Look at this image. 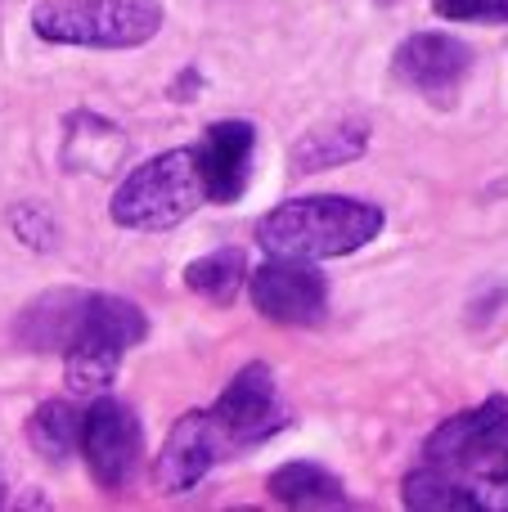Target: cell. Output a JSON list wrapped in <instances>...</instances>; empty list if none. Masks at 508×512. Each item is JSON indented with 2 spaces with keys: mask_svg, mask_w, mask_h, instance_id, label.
Listing matches in <instances>:
<instances>
[{
  "mask_svg": "<svg viewBox=\"0 0 508 512\" xmlns=\"http://www.w3.org/2000/svg\"><path fill=\"white\" fill-rule=\"evenodd\" d=\"M81 418L86 414H77V405H68V400H45L27 423V441L50 463H63L72 450H81Z\"/></svg>",
  "mask_w": 508,
  "mask_h": 512,
  "instance_id": "obj_17",
  "label": "cell"
},
{
  "mask_svg": "<svg viewBox=\"0 0 508 512\" xmlns=\"http://www.w3.org/2000/svg\"><path fill=\"white\" fill-rule=\"evenodd\" d=\"M230 454H234V441L221 427V418L212 409H189L167 432V445H162L158 463H153V481L167 495H185Z\"/></svg>",
  "mask_w": 508,
  "mask_h": 512,
  "instance_id": "obj_8",
  "label": "cell"
},
{
  "mask_svg": "<svg viewBox=\"0 0 508 512\" xmlns=\"http://www.w3.org/2000/svg\"><path fill=\"white\" fill-rule=\"evenodd\" d=\"M212 414L221 418V427L230 432L234 450L257 445V441H266V436H275L279 427H288V409H284V400H279V382L266 364H243L230 387L216 396Z\"/></svg>",
  "mask_w": 508,
  "mask_h": 512,
  "instance_id": "obj_9",
  "label": "cell"
},
{
  "mask_svg": "<svg viewBox=\"0 0 508 512\" xmlns=\"http://www.w3.org/2000/svg\"><path fill=\"white\" fill-rule=\"evenodd\" d=\"M270 499L288 508H342L347 504V490L333 472H324L320 463H284V468L270 472L266 481Z\"/></svg>",
  "mask_w": 508,
  "mask_h": 512,
  "instance_id": "obj_14",
  "label": "cell"
},
{
  "mask_svg": "<svg viewBox=\"0 0 508 512\" xmlns=\"http://www.w3.org/2000/svg\"><path fill=\"white\" fill-rule=\"evenodd\" d=\"M252 153H257V131L248 122H216L194 144V162L203 176L207 203H239L252 180Z\"/></svg>",
  "mask_w": 508,
  "mask_h": 512,
  "instance_id": "obj_11",
  "label": "cell"
},
{
  "mask_svg": "<svg viewBox=\"0 0 508 512\" xmlns=\"http://www.w3.org/2000/svg\"><path fill=\"white\" fill-rule=\"evenodd\" d=\"M0 504H5V472H0Z\"/></svg>",
  "mask_w": 508,
  "mask_h": 512,
  "instance_id": "obj_19",
  "label": "cell"
},
{
  "mask_svg": "<svg viewBox=\"0 0 508 512\" xmlns=\"http://www.w3.org/2000/svg\"><path fill=\"white\" fill-rule=\"evenodd\" d=\"M248 256L239 248H216L198 261L185 265V283L198 292V297L216 301V306H230L243 288H248Z\"/></svg>",
  "mask_w": 508,
  "mask_h": 512,
  "instance_id": "obj_15",
  "label": "cell"
},
{
  "mask_svg": "<svg viewBox=\"0 0 508 512\" xmlns=\"http://www.w3.org/2000/svg\"><path fill=\"white\" fill-rule=\"evenodd\" d=\"M365 149H369V122L365 117H342V122L315 126V131H306L302 140L293 144V167L302 171V176H315V171L356 162Z\"/></svg>",
  "mask_w": 508,
  "mask_h": 512,
  "instance_id": "obj_13",
  "label": "cell"
},
{
  "mask_svg": "<svg viewBox=\"0 0 508 512\" xmlns=\"http://www.w3.org/2000/svg\"><path fill=\"white\" fill-rule=\"evenodd\" d=\"M32 27L50 45H86V50H135L162 27L158 0H41Z\"/></svg>",
  "mask_w": 508,
  "mask_h": 512,
  "instance_id": "obj_4",
  "label": "cell"
},
{
  "mask_svg": "<svg viewBox=\"0 0 508 512\" xmlns=\"http://www.w3.org/2000/svg\"><path fill=\"white\" fill-rule=\"evenodd\" d=\"M194 149H167L135 167L113 194V221L122 230H171L203 203Z\"/></svg>",
  "mask_w": 508,
  "mask_h": 512,
  "instance_id": "obj_5",
  "label": "cell"
},
{
  "mask_svg": "<svg viewBox=\"0 0 508 512\" xmlns=\"http://www.w3.org/2000/svg\"><path fill=\"white\" fill-rule=\"evenodd\" d=\"M414 512H508V396L482 400L428 436L423 468L405 477Z\"/></svg>",
  "mask_w": 508,
  "mask_h": 512,
  "instance_id": "obj_1",
  "label": "cell"
},
{
  "mask_svg": "<svg viewBox=\"0 0 508 512\" xmlns=\"http://www.w3.org/2000/svg\"><path fill=\"white\" fill-rule=\"evenodd\" d=\"M383 234V212L374 203L342 194H315L279 203L261 216L257 243L270 256H302V261H329V256L360 252Z\"/></svg>",
  "mask_w": 508,
  "mask_h": 512,
  "instance_id": "obj_2",
  "label": "cell"
},
{
  "mask_svg": "<svg viewBox=\"0 0 508 512\" xmlns=\"http://www.w3.org/2000/svg\"><path fill=\"white\" fill-rule=\"evenodd\" d=\"M81 459L99 490H126L144 463V427L131 405L99 396L81 418Z\"/></svg>",
  "mask_w": 508,
  "mask_h": 512,
  "instance_id": "obj_6",
  "label": "cell"
},
{
  "mask_svg": "<svg viewBox=\"0 0 508 512\" xmlns=\"http://www.w3.org/2000/svg\"><path fill=\"white\" fill-rule=\"evenodd\" d=\"M126 153V140L117 135L113 122H99L90 113L68 117V167L81 171H113V162Z\"/></svg>",
  "mask_w": 508,
  "mask_h": 512,
  "instance_id": "obj_16",
  "label": "cell"
},
{
  "mask_svg": "<svg viewBox=\"0 0 508 512\" xmlns=\"http://www.w3.org/2000/svg\"><path fill=\"white\" fill-rule=\"evenodd\" d=\"M144 337H149V319L135 301L113 297V292H86L81 324L63 351V378L72 396H99L113 382L122 355Z\"/></svg>",
  "mask_w": 508,
  "mask_h": 512,
  "instance_id": "obj_3",
  "label": "cell"
},
{
  "mask_svg": "<svg viewBox=\"0 0 508 512\" xmlns=\"http://www.w3.org/2000/svg\"><path fill=\"white\" fill-rule=\"evenodd\" d=\"M252 306L284 328H311L329 310V283L302 256H270L248 274Z\"/></svg>",
  "mask_w": 508,
  "mask_h": 512,
  "instance_id": "obj_7",
  "label": "cell"
},
{
  "mask_svg": "<svg viewBox=\"0 0 508 512\" xmlns=\"http://www.w3.org/2000/svg\"><path fill=\"white\" fill-rule=\"evenodd\" d=\"M81 310H86V292L81 288H54L45 297H36L32 306L18 315L14 333L27 351H68L72 333L81 324Z\"/></svg>",
  "mask_w": 508,
  "mask_h": 512,
  "instance_id": "obj_12",
  "label": "cell"
},
{
  "mask_svg": "<svg viewBox=\"0 0 508 512\" xmlns=\"http://www.w3.org/2000/svg\"><path fill=\"white\" fill-rule=\"evenodd\" d=\"M432 9L455 23H508V0H432Z\"/></svg>",
  "mask_w": 508,
  "mask_h": 512,
  "instance_id": "obj_18",
  "label": "cell"
},
{
  "mask_svg": "<svg viewBox=\"0 0 508 512\" xmlns=\"http://www.w3.org/2000/svg\"><path fill=\"white\" fill-rule=\"evenodd\" d=\"M392 72L419 95L450 104L459 95V86L468 81V72H473V50L450 32H414L396 50Z\"/></svg>",
  "mask_w": 508,
  "mask_h": 512,
  "instance_id": "obj_10",
  "label": "cell"
}]
</instances>
